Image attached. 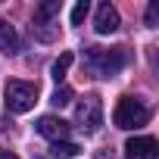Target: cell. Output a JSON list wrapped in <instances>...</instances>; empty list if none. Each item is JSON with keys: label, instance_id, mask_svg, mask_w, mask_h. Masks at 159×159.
Returning a JSON list of instances; mask_svg holds the SVG:
<instances>
[{"label": "cell", "instance_id": "obj_1", "mask_svg": "<svg viewBox=\"0 0 159 159\" xmlns=\"http://www.w3.org/2000/svg\"><path fill=\"white\" fill-rule=\"evenodd\" d=\"M128 62V53L125 47H112V50H103V47H88V72L97 75V78H112L125 69Z\"/></svg>", "mask_w": 159, "mask_h": 159}, {"label": "cell", "instance_id": "obj_2", "mask_svg": "<svg viewBox=\"0 0 159 159\" xmlns=\"http://www.w3.org/2000/svg\"><path fill=\"white\" fill-rule=\"evenodd\" d=\"M3 97H7V100H3V103H7V109H10V112H16V116H22V112H28V109L38 103V84L13 78V81H7Z\"/></svg>", "mask_w": 159, "mask_h": 159}, {"label": "cell", "instance_id": "obj_3", "mask_svg": "<svg viewBox=\"0 0 159 159\" xmlns=\"http://www.w3.org/2000/svg\"><path fill=\"white\" fill-rule=\"evenodd\" d=\"M147 119H150V109H147L140 100H134V97H122V100L116 103V112H112L116 128H122V131H134V128L147 125Z\"/></svg>", "mask_w": 159, "mask_h": 159}, {"label": "cell", "instance_id": "obj_4", "mask_svg": "<svg viewBox=\"0 0 159 159\" xmlns=\"http://www.w3.org/2000/svg\"><path fill=\"white\" fill-rule=\"evenodd\" d=\"M75 125L81 128L84 134H97L103 125V103L97 94H88L81 103L75 106Z\"/></svg>", "mask_w": 159, "mask_h": 159}, {"label": "cell", "instance_id": "obj_5", "mask_svg": "<svg viewBox=\"0 0 159 159\" xmlns=\"http://www.w3.org/2000/svg\"><path fill=\"white\" fill-rule=\"evenodd\" d=\"M34 128H38V134H44L50 143H56V140H69V122H62L59 116H41Z\"/></svg>", "mask_w": 159, "mask_h": 159}, {"label": "cell", "instance_id": "obj_6", "mask_svg": "<svg viewBox=\"0 0 159 159\" xmlns=\"http://www.w3.org/2000/svg\"><path fill=\"white\" fill-rule=\"evenodd\" d=\"M125 159H159L156 137H131L125 143Z\"/></svg>", "mask_w": 159, "mask_h": 159}, {"label": "cell", "instance_id": "obj_7", "mask_svg": "<svg viewBox=\"0 0 159 159\" xmlns=\"http://www.w3.org/2000/svg\"><path fill=\"white\" fill-rule=\"evenodd\" d=\"M119 25H122L119 10H116L112 3H100V7H97V16H94V28H97V34H112Z\"/></svg>", "mask_w": 159, "mask_h": 159}, {"label": "cell", "instance_id": "obj_8", "mask_svg": "<svg viewBox=\"0 0 159 159\" xmlns=\"http://www.w3.org/2000/svg\"><path fill=\"white\" fill-rule=\"evenodd\" d=\"M0 53H19V34L7 19H0Z\"/></svg>", "mask_w": 159, "mask_h": 159}, {"label": "cell", "instance_id": "obj_9", "mask_svg": "<svg viewBox=\"0 0 159 159\" xmlns=\"http://www.w3.org/2000/svg\"><path fill=\"white\" fill-rule=\"evenodd\" d=\"M72 62H75L72 50H62V53L53 59V66H50V75H53V81H62V78H66V72L72 69Z\"/></svg>", "mask_w": 159, "mask_h": 159}, {"label": "cell", "instance_id": "obj_10", "mask_svg": "<svg viewBox=\"0 0 159 159\" xmlns=\"http://www.w3.org/2000/svg\"><path fill=\"white\" fill-rule=\"evenodd\" d=\"M59 0H47V3H41L38 10H34V25H50V19L53 16H59Z\"/></svg>", "mask_w": 159, "mask_h": 159}, {"label": "cell", "instance_id": "obj_11", "mask_svg": "<svg viewBox=\"0 0 159 159\" xmlns=\"http://www.w3.org/2000/svg\"><path fill=\"white\" fill-rule=\"evenodd\" d=\"M50 153H53V159H75L81 153V147L72 140H56V143H50Z\"/></svg>", "mask_w": 159, "mask_h": 159}, {"label": "cell", "instance_id": "obj_12", "mask_svg": "<svg viewBox=\"0 0 159 159\" xmlns=\"http://www.w3.org/2000/svg\"><path fill=\"white\" fill-rule=\"evenodd\" d=\"M88 13H91V3L88 0H78V3L72 7V25H81L88 19Z\"/></svg>", "mask_w": 159, "mask_h": 159}, {"label": "cell", "instance_id": "obj_13", "mask_svg": "<svg viewBox=\"0 0 159 159\" xmlns=\"http://www.w3.org/2000/svg\"><path fill=\"white\" fill-rule=\"evenodd\" d=\"M50 103H53V106H69V103H72V88H66V84L56 88L53 97H50Z\"/></svg>", "mask_w": 159, "mask_h": 159}, {"label": "cell", "instance_id": "obj_14", "mask_svg": "<svg viewBox=\"0 0 159 159\" xmlns=\"http://www.w3.org/2000/svg\"><path fill=\"white\" fill-rule=\"evenodd\" d=\"M147 25H150V28H156V25H159V3H156V0L147 7Z\"/></svg>", "mask_w": 159, "mask_h": 159}, {"label": "cell", "instance_id": "obj_15", "mask_svg": "<svg viewBox=\"0 0 159 159\" xmlns=\"http://www.w3.org/2000/svg\"><path fill=\"white\" fill-rule=\"evenodd\" d=\"M0 159H19L16 153H10V150H0Z\"/></svg>", "mask_w": 159, "mask_h": 159}]
</instances>
